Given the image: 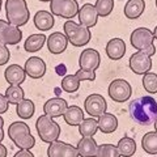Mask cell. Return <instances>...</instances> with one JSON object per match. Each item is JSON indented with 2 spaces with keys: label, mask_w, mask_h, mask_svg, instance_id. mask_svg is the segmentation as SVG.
Listing matches in <instances>:
<instances>
[{
  "label": "cell",
  "mask_w": 157,
  "mask_h": 157,
  "mask_svg": "<svg viewBox=\"0 0 157 157\" xmlns=\"http://www.w3.org/2000/svg\"><path fill=\"white\" fill-rule=\"evenodd\" d=\"M128 111L137 124L149 126L157 121V101L151 96H141L131 102Z\"/></svg>",
  "instance_id": "obj_1"
},
{
  "label": "cell",
  "mask_w": 157,
  "mask_h": 157,
  "mask_svg": "<svg viewBox=\"0 0 157 157\" xmlns=\"http://www.w3.org/2000/svg\"><path fill=\"white\" fill-rule=\"evenodd\" d=\"M8 136L20 149L30 151L36 145V137L30 134V127L25 122L17 121L8 127Z\"/></svg>",
  "instance_id": "obj_2"
},
{
  "label": "cell",
  "mask_w": 157,
  "mask_h": 157,
  "mask_svg": "<svg viewBox=\"0 0 157 157\" xmlns=\"http://www.w3.org/2000/svg\"><path fill=\"white\" fill-rule=\"evenodd\" d=\"M6 16L11 25L24 26L30 17L26 0H6Z\"/></svg>",
  "instance_id": "obj_3"
},
{
  "label": "cell",
  "mask_w": 157,
  "mask_h": 157,
  "mask_svg": "<svg viewBox=\"0 0 157 157\" xmlns=\"http://www.w3.org/2000/svg\"><path fill=\"white\" fill-rule=\"evenodd\" d=\"M153 41H155L153 33L148 28H137L131 33L130 37L131 46L135 47L137 51H141L149 56H153L156 52Z\"/></svg>",
  "instance_id": "obj_4"
},
{
  "label": "cell",
  "mask_w": 157,
  "mask_h": 157,
  "mask_svg": "<svg viewBox=\"0 0 157 157\" xmlns=\"http://www.w3.org/2000/svg\"><path fill=\"white\" fill-rule=\"evenodd\" d=\"M64 34L68 38V42L75 47H84L92 39V33L88 28L78 25L75 21H67L64 24Z\"/></svg>",
  "instance_id": "obj_5"
},
{
  "label": "cell",
  "mask_w": 157,
  "mask_h": 157,
  "mask_svg": "<svg viewBox=\"0 0 157 157\" xmlns=\"http://www.w3.org/2000/svg\"><path fill=\"white\" fill-rule=\"evenodd\" d=\"M36 128L39 139L48 144L56 141L59 139V135H60V126L46 114L38 117L36 122Z\"/></svg>",
  "instance_id": "obj_6"
},
{
  "label": "cell",
  "mask_w": 157,
  "mask_h": 157,
  "mask_svg": "<svg viewBox=\"0 0 157 157\" xmlns=\"http://www.w3.org/2000/svg\"><path fill=\"white\" fill-rule=\"evenodd\" d=\"M50 11L52 16H59L63 18H73L78 14L77 0H51Z\"/></svg>",
  "instance_id": "obj_7"
},
{
  "label": "cell",
  "mask_w": 157,
  "mask_h": 157,
  "mask_svg": "<svg viewBox=\"0 0 157 157\" xmlns=\"http://www.w3.org/2000/svg\"><path fill=\"white\" fill-rule=\"evenodd\" d=\"M107 93L113 101L115 102H126L127 100L131 98L132 94V88L128 81L124 78H115L113 80L109 85Z\"/></svg>",
  "instance_id": "obj_8"
},
{
  "label": "cell",
  "mask_w": 157,
  "mask_h": 157,
  "mask_svg": "<svg viewBox=\"0 0 157 157\" xmlns=\"http://www.w3.org/2000/svg\"><path fill=\"white\" fill-rule=\"evenodd\" d=\"M22 39V32L17 26L11 25L6 20H0V43L14 46Z\"/></svg>",
  "instance_id": "obj_9"
},
{
  "label": "cell",
  "mask_w": 157,
  "mask_h": 157,
  "mask_svg": "<svg viewBox=\"0 0 157 157\" xmlns=\"http://www.w3.org/2000/svg\"><path fill=\"white\" fill-rule=\"evenodd\" d=\"M128 66L131 71L136 75H145L152 68V56L141 51H136L130 56Z\"/></svg>",
  "instance_id": "obj_10"
},
{
  "label": "cell",
  "mask_w": 157,
  "mask_h": 157,
  "mask_svg": "<svg viewBox=\"0 0 157 157\" xmlns=\"http://www.w3.org/2000/svg\"><path fill=\"white\" fill-rule=\"evenodd\" d=\"M85 111L88 113V115L94 118V117H101L104 115L107 110V104L106 100L101 94L93 93V94L88 96L86 100L84 102Z\"/></svg>",
  "instance_id": "obj_11"
},
{
  "label": "cell",
  "mask_w": 157,
  "mask_h": 157,
  "mask_svg": "<svg viewBox=\"0 0 157 157\" xmlns=\"http://www.w3.org/2000/svg\"><path fill=\"white\" fill-rule=\"evenodd\" d=\"M101 63V55L100 52L94 48H85L82 50L78 58V66L81 70H86V71H94L100 67Z\"/></svg>",
  "instance_id": "obj_12"
},
{
  "label": "cell",
  "mask_w": 157,
  "mask_h": 157,
  "mask_svg": "<svg viewBox=\"0 0 157 157\" xmlns=\"http://www.w3.org/2000/svg\"><path fill=\"white\" fill-rule=\"evenodd\" d=\"M47 156L48 157H78V152L76 147L67 144L64 141L56 140L48 145Z\"/></svg>",
  "instance_id": "obj_13"
},
{
  "label": "cell",
  "mask_w": 157,
  "mask_h": 157,
  "mask_svg": "<svg viewBox=\"0 0 157 157\" xmlns=\"http://www.w3.org/2000/svg\"><path fill=\"white\" fill-rule=\"evenodd\" d=\"M68 109V104L66 100H63L60 97L50 98L45 102L43 105V113L50 118H59L64 115L66 110Z\"/></svg>",
  "instance_id": "obj_14"
},
{
  "label": "cell",
  "mask_w": 157,
  "mask_h": 157,
  "mask_svg": "<svg viewBox=\"0 0 157 157\" xmlns=\"http://www.w3.org/2000/svg\"><path fill=\"white\" fill-rule=\"evenodd\" d=\"M77 17H78V22H80V25L85 26L88 29L96 26L97 21H98V13L96 11L94 6L90 4V3H86V4H84V6H81Z\"/></svg>",
  "instance_id": "obj_15"
},
{
  "label": "cell",
  "mask_w": 157,
  "mask_h": 157,
  "mask_svg": "<svg viewBox=\"0 0 157 157\" xmlns=\"http://www.w3.org/2000/svg\"><path fill=\"white\" fill-rule=\"evenodd\" d=\"M25 70L26 75L32 78H41L45 76L46 73V63L43 59L38 58V56H30L25 62Z\"/></svg>",
  "instance_id": "obj_16"
},
{
  "label": "cell",
  "mask_w": 157,
  "mask_h": 157,
  "mask_svg": "<svg viewBox=\"0 0 157 157\" xmlns=\"http://www.w3.org/2000/svg\"><path fill=\"white\" fill-rule=\"evenodd\" d=\"M46 42H47L48 51L51 54H55V55L64 52L68 46V38L66 37V34H63L60 32H55L50 34L46 39Z\"/></svg>",
  "instance_id": "obj_17"
},
{
  "label": "cell",
  "mask_w": 157,
  "mask_h": 157,
  "mask_svg": "<svg viewBox=\"0 0 157 157\" xmlns=\"http://www.w3.org/2000/svg\"><path fill=\"white\" fill-rule=\"evenodd\" d=\"M4 77L9 85H21L26 78V72L21 66L11 64L4 71Z\"/></svg>",
  "instance_id": "obj_18"
},
{
  "label": "cell",
  "mask_w": 157,
  "mask_h": 157,
  "mask_svg": "<svg viewBox=\"0 0 157 157\" xmlns=\"http://www.w3.org/2000/svg\"><path fill=\"white\" fill-rule=\"evenodd\" d=\"M106 54L111 60H119L126 54V43L122 38H113L106 45Z\"/></svg>",
  "instance_id": "obj_19"
},
{
  "label": "cell",
  "mask_w": 157,
  "mask_h": 157,
  "mask_svg": "<svg viewBox=\"0 0 157 157\" xmlns=\"http://www.w3.org/2000/svg\"><path fill=\"white\" fill-rule=\"evenodd\" d=\"M76 148L80 157H96L98 144L93 137H81Z\"/></svg>",
  "instance_id": "obj_20"
},
{
  "label": "cell",
  "mask_w": 157,
  "mask_h": 157,
  "mask_svg": "<svg viewBox=\"0 0 157 157\" xmlns=\"http://www.w3.org/2000/svg\"><path fill=\"white\" fill-rule=\"evenodd\" d=\"M55 20H54L52 13L47 12V11H38L34 14V25L37 29L42 32H47L54 26Z\"/></svg>",
  "instance_id": "obj_21"
},
{
  "label": "cell",
  "mask_w": 157,
  "mask_h": 157,
  "mask_svg": "<svg viewBox=\"0 0 157 157\" xmlns=\"http://www.w3.org/2000/svg\"><path fill=\"white\" fill-rule=\"evenodd\" d=\"M145 9V2L144 0H128L124 6V16L130 20L139 18L143 14Z\"/></svg>",
  "instance_id": "obj_22"
},
{
  "label": "cell",
  "mask_w": 157,
  "mask_h": 157,
  "mask_svg": "<svg viewBox=\"0 0 157 157\" xmlns=\"http://www.w3.org/2000/svg\"><path fill=\"white\" fill-rule=\"evenodd\" d=\"M98 123V128L104 134H113L114 131H117L118 128V119L114 114H109V113H105L104 115L98 117L97 119Z\"/></svg>",
  "instance_id": "obj_23"
},
{
  "label": "cell",
  "mask_w": 157,
  "mask_h": 157,
  "mask_svg": "<svg viewBox=\"0 0 157 157\" xmlns=\"http://www.w3.org/2000/svg\"><path fill=\"white\" fill-rule=\"evenodd\" d=\"M63 118H64V122L68 126H73V127L80 126L81 122L84 121V111L78 106L72 105V106H68V109L66 110Z\"/></svg>",
  "instance_id": "obj_24"
},
{
  "label": "cell",
  "mask_w": 157,
  "mask_h": 157,
  "mask_svg": "<svg viewBox=\"0 0 157 157\" xmlns=\"http://www.w3.org/2000/svg\"><path fill=\"white\" fill-rule=\"evenodd\" d=\"M46 36L45 34H32L30 37L26 38L25 43H24V48L28 52H37L43 47L46 43Z\"/></svg>",
  "instance_id": "obj_25"
},
{
  "label": "cell",
  "mask_w": 157,
  "mask_h": 157,
  "mask_svg": "<svg viewBox=\"0 0 157 157\" xmlns=\"http://www.w3.org/2000/svg\"><path fill=\"white\" fill-rule=\"evenodd\" d=\"M117 149L122 157H131V156H134L136 152V143L134 139H131L128 136H124L118 141Z\"/></svg>",
  "instance_id": "obj_26"
},
{
  "label": "cell",
  "mask_w": 157,
  "mask_h": 157,
  "mask_svg": "<svg viewBox=\"0 0 157 157\" xmlns=\"http://www.w3.org/2000/svg\"><path fill=\"white\" fill-rule=\"evenodd\" d=\"M6 98L9 105H18L22 100H25V93L20 85H9L6 89Z\"/></svg>",
  "instance_id": "obj_27"
},
{
  "label": "cell",
  "mask_w": 157,
  "mask_h": 157,
  "mask_svg": "<svg viewBox=\"0 0 157 157\" xmlns=\"http://www.w3.org/2000/svg\"><path fill=\"white\" fill-rule=\"evenodd\" d=\"M34 111H36V106H34V102L32 100H22L20 104L17 105L16 107V113L18 118H21V119H30V118L34 115Z\"/></svg>",
  "instance_id": "obj_28"
},
{
  "label": "cell",
  "mask_w": 157,
  "mask_h": 157,
  "mask_svg": "<svg viewBox=\"0 0 157 157\" xmlns=\"http://www.w3.org/2000/svg\"><path fill=\"white\" fill-rule=\"evenodd\" d=\"M141 148L149 155H157V132H147L141 139Z\"/></svg>",
  "instance_id": "obj_29"
},
{
  "label": "cell",
  "mask_w": 157,
  "mask_h": 157,
  "mask_svg": "<svg viewBox=\"0 0 157 157\" xmlns=\"http://www.w3.org/2000/svg\"><path fill=\"white\" fill-rule=\"evenodd\" d=\"M98 131V123L97 119L94 118H86L81 122V124L78 126V132L82 137H93V135Z\"/></svg>",
  "instance_id": "obj_30"
},
{
  "label": "cell",
  "mask_w": 157,
  "mask_h": 157,
  "mask_svg": "<svg viewBox=\"0 0 157 157\" xmlns=\"http://www.w3.org/2000/svg\"><path fill=\"white\" fill-rule=\"evenodd\" d=\"M80 88V81L75 75H66L62 78V89L67 93H75Z\"/></svg>",
  "instance_id": "obj_31"
},
{
  "label": "cell",
  "mask_w": 157,
  "mask_h": 157,
  "mask_svg": "<svg viewBox=\"0 0 157 157\" xmlns=\"http://www.w3.org/2000/svg\"><path fill=\"white\" fill-rule=\"evenodd\" d=\"M94 8L100 17H106L114 9V0H97Z\"/></svg>",
  "instance_id": "obj_32"
},
{
  "label": "cell",
  "mask_w": 157,
  "mask_h": 157,
  "mask_svg": "<svg viewBox=\"0 0 157 157\" xmlns=\"http://www.w3.org/2000/svg\"><path fill=\"white\" fill-rule=\"evenodd\" d=\"M143 86L151 94L157 93V75L156 73H153V72L145 73L143 76Z\"/></svg>",
  "instance_id": "obj_33"
},
{
  "label": "cell",
  "mask_w": 157,
  "mask_h": 157,
  "mask_svg": "<svg viewBox=\"0 0 157 157\" xmlns=\"http://www.w3.org/2000/svg\"><path fill=\"white\" fill-rule=\"evenodd\" d=\"M96 157H121L117 147L113 144H100L97 148Z\"/></svg>",
  "instance_id": "obj_34"
},
{
  "label": "cell",
  "mask_w": 157,
  "mask_h": 157,
  "mask_svg": "<svg viewBox=\"0 0 157 157\" xmlns=\"http://www.w3.org/2000/svg\"><path fill=\"white\" fill-rule=\"evenodd\" d=\"M75 76L78 78V81H84V80L94 81L96 80V72L94 71H86V70H81V68L77 70Z\"/></svg>",
  "instance_id": "obj_35"
},
{
  "label": "cell",
  "mask_w": 157,
  "mask_h": 157,
  "mask_svg": "<svg viewBox=\"0 0 157 157\" xmlns=\"http://www.w3.org/2000/svg\"><path fill=\"white\" fill-rule=\"evenodd\" d=\"M9 58H11V52H9L8 47L0 43V66H6L9 60Z\"/></svg>",
  "instance_id": "obj_36"
},
{
  "label": "cell",
  "mask_w": 157,
  "mask_h": 157,
  "mask_svg": "<svg viewBox=\"0 0 157 157\" xmlns=\"http://www.w3.org/2000/svg\"><path fill=\"white\" fill-rule=\"evenodd\" d=\"M8 107H9V102L6 98V94H2V93H0V114L7 113Z\"/></svg>",
  "instance_id": "obj_37"
},
{
  "label": "cell",
  "mask_w": 157,
  "mask_h": 157,
  "mask_svg": "<svg viewBox=\"0 0 157 157\" xmlns=\"http://www.w3.org/2000/svg\"><path fill=\"white\" fill-rule=\"evenodd\" d=\"M13 157H34V155L30 151H26V149H20L16 155Z\"/></svg>",
  "instance_id": "obj_38"
},
{
  "label": "cell",
  "mask_w": 157,
  "mask_h": 157,
  "mask_svg": "<svg viewBox=\"0 0 157 157\" xmlns=\"http://www.w3.org/2000/svg\"><path fill=\"white\" fill-rule=\"evenodd\" d=\"M56 73H58V75H60V76H64V73H66V66L64 64H59L56 67Z\"/></svg>",
  "instance_id": "obj_39"
},
{
  "label": "cell",
  "mask_w": 157,
  "mask_h": 157,
  "mask_svg": "<svg viewBox=\"0 0 157 157\" xmlns=\"http://www.w3.org/2000/svg\"><path fill=\"white\" fill-rule=\"evenodd\" d=\"M7 155H8V151L6 148V145L0 143V157H7Z\"/></svg>",
  "instance_id": "obj_40"
},
{
  "label": "cell",
  "mask_w": 157,
  "mask_h": 157,
  "mask_svg": "<svg viewBox=\"0 0 157 157\" xmlns=\"http://www.w3.org/2000/svg\"><path fill=\"white\" fill-rule=\"evenodd\" d=\"M3 139H4V130L0 128V143L3 141Z\"/></svg>",
  "instance_id": "obj_41"
},
{
  "label": "cell",
  "mask_w": 157,
  "mask_h": 157,
  "mask_svg": "<svg viewBox=\"0 0 157 157\" xmlns=\"http://www.w3.org/2000/svg\"><path fill=\"white\" fill-rule=\"evenodd\" d=\"M3 126H4V119L0 117V128H3Z\"/></svg>",
  "instance_id": "obj_42"
},
{
  "label": "cell",
  "mask_w": 157,
  "mask_h": 157,
  "mask_svg": "<svg viewBox=\"0 0 157 157\" xmlns=\"http://www.w3.org/2000/svg\"><path fill=\"white\" fill-rule=\"evenodd\" d=\"M153 37H155V39H157V26L155 28V30H153Z\"/></svg>",
  "instance_id": "obj_43"
},
{
  "label": "cell",
  "mask_w": 157,
  "mask_h": 157,
  "mask_svg": "<svg viewBox=\"0 0 157 157\" xmlns=\"http://www.w3.org/2000/svg\"><path fill=\"white\" fill-rule=\"evenodd\" d=\"M155 131H156V132H157V121H156V122H155Z\"/></svg>",
  "instance_id": "obj_44"
},
{
  "label": "cell",
  "mask_w": 157,
  "mask_h": 157,
  "mask_svg": "<svg viewBox=\"0 0 157 157\" xmlns=\"http://www.w3.org/2000/svg\"><path fill=\"white\" fill-rule=\"evenodd\" d=\"M38 2H43V3H46V2H51V0H38Z\"/></svg>",
  "instance_id": "obj_45"
},
{
  "label": "cell",
  "mask_w": 157,
  "mask_h": 157,
  "mask_svg": "<svg viewBox=\"0 0 157 157\" xmlns=\"http://www.w3.org/2000/svg\"><path fill=\"white\" fill-rule=\"evenodd\" d=\"M2 6H3V0H0V11H2Z\"/></svg>",
  "instance_id": "obj_46"
},
{
  "label": "cell",
  "mask_w": 157,
  "mask_h": 157,
  "mask_svg": "<svg viewBox=\"0 0 157 157\" xmlns=\"http://www.w3.org/2000/svg\"><path fill=\"white\" fill-rule=\"evenodd\" d=\"M156 7H157V0H156Z\"/></svg>",
  "instance_id": "obj_47"
},
{
  "label": "cell",
  "mask_w": 157,
  "mask_h": 157,
  "mask_svg": "<svg viewBox=\"0 0 157 157\" xmlns=\"http://www.w3.org/2000/svg\"><path fill=\"white\" fill-rule=\"evenodd\" d=\"M119 2H121V0H119Z\"/></svg>",
  "instance_id": "obj_48"
}]
</instances>
